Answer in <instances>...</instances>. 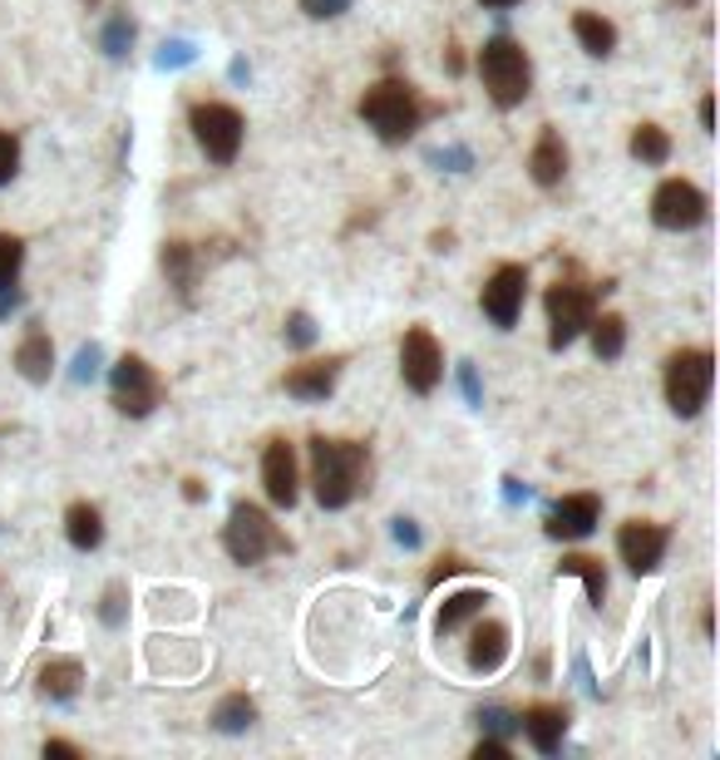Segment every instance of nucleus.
Here are the masks:
<instances>
[{"mask_svg":"<svg viewBox=\"0 0 720 760\" xmlns=\"http://www.w3.org/2000/svg\"><path fill=\"white\" fill-rule=\"evenodd\" d=\"M706 213H711V198L691 178H666L652 193V223L661 232H691L706 223Z\"/></svg>","mask_w":720,"mask_h":760,"instance_id":"1a4fd4ad","label":"nucleus"},{"mask_svg":"<svg viewBox=\"0 0 720 760\" xmlns=\"http://www.w3.org/2000/svg\"><path fill=\"white\" fill-rule=\"evenodd\" d=\"M479 80L489 89V99L499 109H518V104L533 94V65H528V50L508 35L484 40L479 50Z\"/></svg>","mask_w":720,"mask_h":760,"instance_id":"7ed1b4c3","label":"nucleus"},{"mask_svg":"<svg viewBox=\"0 0 720 760\" xmlns=\"http://www.w3.org/2000/svg\"><path fill=\"white\" fill-rule=\"evenodd\" d=\"M370 474V450L360 440H311V494L321 509H346L356 494L366 489Z\"/></svg>","mask_w":720,"mask_h":760,"instance_id":"f257e3e1","label":"nucleus"},{"mask_svg":"<svg viewBox=\"0 0 720 760\" xmlns=\"http://www.w3.org/2000/svg\"><path fill=\"white\" fill-rule=\"evenodd\" d=\"M84 6H99V0H84Z\"/></svg>","mask_w":720,"mask_h":760,"instance_id":"8fccbe9b","label":"nucleus"},{"mask_svg":"<svg viewBox=\"0 0 720 760\" xmlns=\"http://www.w3.org/2000/svg\"><path fill=\"white\" fill-rule=\"evenodd\" d=\"M282 336H287L292 351H311V346H316V321L306 312H292L287 326H282Z\"/></svg>","mask_w":720,"mask_h":760,"instance_id":"473e14b6","label":"nucleus"},{"mask_svg":"<svg viewBox=\"0 0 720 760\" xmlns=\"http://www.w3.org/2000/svg\"><path fill=\"white\" fill-rule=\"evenodd\" d=\"M523 716V736H528V746H533L538 756H558L563 751V736H568V706H558V701H538V706H528V711H518Z\"/></svg>","mask_w":720,"mask_h":760,"instance_id":"dca6fc26","label":"nucleus"},{"mask_svg":"<svg viewBox=\"0 0 720 760\" xmlns=\"http://www.w3.org/2000/svg\"><path fill=\"white\" fill-rule=\"evenodd\" d=\"M701 632H706V637H716V618H711V603L701 608Z\"/></svg>","mask_w":720,"mask_h":760,"instance_id":"49530a36","label":"nucleus"},{"mask_svg":"<svg viewBox=\"0 0 720 760\" xmlns=\"http://www.w3.org/2000/svg\"><path fill=\"white\" fill-rule=\"evenodd\" d=\"M40 696L45 701H74L80 696V686H84V667H80V657H50L45 667H40Z\"/></svg>","mask_w":720,"mask_h":760,"instance_id":"412c9836","label":"nucleus"},{"mask_svg":"<svg viewBox=\"0 0 720 760\" xmlns=\"http://www.w3.org/2000/svg\"><path fill=\"white\" fill-rule=\"evenodd\" d=\"M587 336H592V356H597V361H617V356L627 351V321H622L617 312L592 316Z\"/></svg>","mask_w":720,"mask_h":760,"instance_id":"393cba45","label":"nucleus"},{"mask_svg":"<svg viewBox=\"0 0 720 760\" xmlns=\"http://www.w3.org/2000/svg\"><path fill=\"white\" fill-rule=\"evenodd\" d=\"M356 114L366 119V129H375L380 144H405V139H415V134H420V124H425L430 104L420 99V89H415L410 80H395V75H390V80L370 84V89L360 94Z\"/></svg>","mask_w":720,"mask_h":760,"instance_id":"f03ea898","label":"nucleus"},{"mask_svg":"<svg viewBox=\"0 0 720 760\" xmlns=\"http://www.w3.org/2000/svg\"><path fill=\"white\" fill-rule=\"evenodd\" d=\"M40 751H45V760H80V756H84L74 741H45Z\"/></svg>","mask_w":720,"mask_h":760,"instance_id":"a19ab883","label":"nucleus"},{"mask_svg":"<svg viewBox=\"0 0 720 760\" xmlns=\"http://www.w3.org/2000/svg\"><path fill=\"white\" fill-rule=\"evenodd\" d=\"M528 178H533L538 188H558L568 178V144H563V134H558L553 124H543L533 154H528Z\"/></svg>","mask_w":720,"mask_h":760,"instance_id":"f3484780","label":"nucleus"},{"mask_svg":"<svg viewBox=\"0 0 720 760\" xmlns=\"http://www.w3.org/2000/svg\"><path fill=\"white\" fill-rule=\"evenodd\" d=\"M716 390V356L691 346V351H676L666 361V405L676 410L681 420H696L706 410Z\"/></svg>","mask_w":720,"mask_h":760,"instance_id":"39448f33","label":"nucleus"},{"mask_svg":"<svg viewBox=\"0 0 720 760\" xmlns=\"http://www.w3.org/2000/svg\"><path fill=\"white\" fill-rule=\"evenodd\" d=\"M513 751H508V741H499V736H479V746H474V760H508Z\"/></svg>","mask_w":720,"mask_h":760,"instance_id":"e433bc0d","label":"nucleus"},{"mask_svg":"<svg viewBox=\"0 0 720 760\" xmlns=\"http://www.w3.org/2000/svg\"><path fill=\"white\" fill-rule=\"evenodd\" d=\"M523 302H528V272L518 267V262H504V267H494V277L484 282V292H479L484 316H489L499 331H513L518 316H523Z\"/></svg>","mask_w":720,"mask_h":760,"instance_id":"9b49d317","label":"nucleus"},{"mask_svg":"<svg viewBox=\"0 0 720 760\" xmlns=\"http://www.w3.org/2000/svg\"><path fill=\"white\" fill-rule=\"evenodd\" d=\"M94 376H99V346H80V356H74V380H80V386H84V380H94Z\"/></svg>","mask_w":720,"mask_h":760,"instance_id":"f704fd0d","label":"nucleus"},{"mask_svg":"<svg viewBox=\"0 0 720 760\" xmlns=\"http://www.w3.org/2000/svg\"><path fill=\"white\" fill-rule=\"evenodd\" d=\"M504 484H508V499H513V504H518V499H528V489H523L518 479H504Z\"/></svg>","mask_w":720,"mask_h":760,"instance_id":"de8ad7c7","label":"nucleus"},{"mask_svg":"<svg viewBox=\"0 0 720 760\" xmlns=\"http://www.w3.org/2000/svg\"><path fill=\"white\" fill-rule=\"evenodd\" d=\"M252 721H257V701H252L247 692L222 696L218 711H213V731H222V736H242V731H252Z\"/></svg>","mask_w":720,"mask_h":760,"instance_id":"bb28decb","label":"nucleus"},{"mask_svg":"<svg viewBox=\"0 0 720 760\" xmlns=\"http://www.w3.org/2000/svg\"><path fill=\"white\" fill-rule=\"evenodd\" d=\"M459 386H464V395H469V405H484V390H479V376H474V366L464 361L459 366Z\"/></svg>","mask_w":720,"mask_h":760,"instance_id":"ea45409f","label":"nucleus"},{"mask_svg":"<svg viewBox=\"0 0 720 760\" xmlns=\"http://www.w3.org/2000/svg\"><path fill=\"white\" fill-rule=\"evenodd\" d=\"M15 173H20V144H15V134L0 129V188H6Z\"/></svg>","mask_w":720,"mask_h":760,"instance_id":"72a5a7b5","label":"nucleus"},{"mask_svg":"<svg viewBox=\"0 0 720 760\" xmlns=\"http://www.w3.org/2000/svg\"><path fill=\"white\" fill-rule=\"evenodd\" d=\"M573 35H578V45L587 50L592 60H607L612 50H617V25H612V20H602L597 10H578V15H573Z\"/></svg>","mask_w":720,"mask_h":760,"instance_id":"b1692460","label":"nucleus"},{"mask_svg":"<svg viewBox=\"0 0 720 760\" xmlns=\"http://www.w3.org/2000/svg\"><path fill=\"white\" fill-rule=\"evenodd\" d=\"M65 538L80 548V553H94V548L104 543V514L94 509L89 499H74L65 509Z\"/></svg>","mask_w":720,"mask_h":760,"instance_id":"5701e85b","label":"nucleus"},{"mask_svg":"<svg viewBox=\"0 0 720 760\" xmlns=\"http://www.w3.org/2000/svg\"><path fill=\"white\" fill-rule=\"evenodd\" d=\"M390 534H395V543H400V548H420V524H415V519H405V514H400V519L390 524Z\"/></svg>","mask_w":720,"mask_h":760,"instance_id":"4c0bfd02","label":"nucleus"},{"mask_svg":"<svg viewBox=\"0 0 720 760\" xmlns=\"http://www.w3.org/2000/svg\"><path fill=\"white\" fill-rule=\"evenodd\" d=\"M508 662V627L494 618H484L479 627L469 632V672H479V677H494Z\"/></svg>","mask_w":720,"mask_h":760,"instance_id":"6ab92c4d","label":"nucleus"},{"mask_svg":"<svg viewBox=\"0 0 720 760\" xmlns=\"http://www.w3.org/2000/svg\"><path fill=\"white\" fill-rule=\"evenodd\" d=\"M188 60H193V45H188V40H173V45H163V55H158V65H188Z\"/></svg>","mask_w":720,"mask_h":760,"instance_id":"58836bf2","label":"nucleus"},{"mask_svg":"<svg viewBox=\"0 0 720 760\" xmlns=\"http://www.w3.org/2000/svg\"><path fill=\"white\" fill-rule=\"evenodd\" d=\"M543 306H548V346L568 351V346L587 331L592 316H597V292L582 287V282H553Z\"/></svg>","mask_w":720,"mask_h":760,"instance_id":"6e6552de","label":"nucleus"},{"mask_svg":"<svg viewBox=\"0 0 720 760\" xmlns=\"http://www.w3.org/2000/svg\"><path fill=\"white\" fill-rule=\"evenodd\" d=\"M188 129H193L198 149L208 154V163H218V168L237 163L242 139H247V119H242V109H232V104H222V99L193 104V109H188Z\"/></svg>","mask_w":720,"mask_h":760,"instance_id":"423d86ee","label":"nucleus"},{"mask_svg":"<svg viewBox=\"0 0 720 760\" xmlns=\"http://www.w3.org/2000/svg\"><path fill=\"white\" fill-rule=\"evenodd\" d=\"M701 129H706V134H716V99H711V94L701 99Z\"/></svg>","mask_w":720,"mask_h":760,"instance_id":"c03bdc74","label":"nucleus"},{"mask_svg":"<svg viewBox=\"0 0 720 760\" xmlns=\"http://www.w3.org/2000/svg\"><path fill=\"white\" fill-rule=\"evenodd\" d=\"M474 721H479L484 736H499V741H513V736H523V716L508 711V706H484Z\"/></svg>","mask_w":720,"mask_h":760,"instance_id":"c756f323","label":"nucleus"},{"mask_svg":"<svg viewBox=\"0 0 720 760\" xmlns=\"http://www.w3.org/2000/svg\"><path fill=\"white\" fill-rule=\"evenodd\" d=\"M163 272H168V282H173V287H178V297H183L188 306H193L198 272H203V262H198V247H188L183 238L163 242Z\"/></svg>","mask_w":720,"mask_h":760,"instance_id":"4be33fe9","label":"nucleus"},{"mask_svg":"<svg viewBox=\"0 0 720 760\" xmlns=\"http://www.w3.org/2000/svg\"><path fill=\"white\" fill-rule=\"evenodd\" d=\"M484 608H489V593H484V588H459V593H449L440 603V612H434V632L449 637V632H459L464 622L484 618Z\"/></svg>","mask_w":720,"mask_h":760,"instance_id":"aec40b11","label":"nucleus"},{"mask_svg":"<svg viewBox=\"0 0 720 760\" xmlns=\"http://www.w3.org/2000/svg\"><path fill=\"white\" fill-rule=\"evenodd\" d=\"M558 573H573L582 578V588H587V603L602 608L607 603V568H602V558H587V553H563V563H558Z\"/></svg>","mask_w":720,"mask_h":760,"instance_id":"a878e982","label":"nucleus"},{"mask_svg":"<svg viewBox=\"0 0 720 760\" xmlns=\"http://www.w3.org/2000/svg\"><path fill=\"white\" fill-rule=\"evenodd\" d=\"M222 548H227V558L237 568H257L262 558H272V553H287L292 548V538L272 524V514L267 509H257V504H232V514H227V524H222Z\"/></svg>","mask_w":720,"mask_h":760,"instance_id":"20e7f679","label":"nucleus"},{"mask_svg":"<svg viewBox=\"0 0 720 760\" xmlns=\"http://www.w3.org/2000/svg\"><path fill=\"white\" fill-rule=\"evenodd\" d=\"M134 35H139V25H134L129 6H114L109 20H104V30H99V50H104L109 60H124V55L134 50Z\"/></svg>","mask_w":720,"mask_h":760,"instance_id":"cd10ccee","label":"nucleus"},{"mask_svg":"<svg viewBox=\"0 0 720 760\" xmlns=\"http://www.w3.org/2000/svg\"><path fill=\"white\" fill-rule=\"evenodd\" d=\"M301 10L311 20H336V15H346V10H351V0H301Z\"/></svg>","mask_w":720,"mask_h":760,"instance_id":"c9c22d12","label":"nucleus"},{"mask_svg":"<svg viewBox=\"0 0 720 760\" xmlns=\"http://www.w3.org/2000/svg\"><path fill=\"white\" fill-rule=\"evenodd\" d=\"M479 6H489V10H508V6H518V0H479Z\"/></svg>","mask_w":720,"mask_h":760,"instance_id":"09e8293b","label":"nucleus"},{"mask_svg":"<svg viewBox=\"0 0 720 760\" xmlns=\"http://www.w3.org/2000/svg\"><path fill=\"white\" fill-rule=\"evenodd\" d=\"M666 548H671V529L666 524H647V519H632L617 529V558L632 568L637 578H647L661 568Z\"/></svg>","mask_w":720,"mask_h":760,"instance_id":"f8f14e48","label":"nucleus"},{"mask_svg":"<svg viewBox=\"0 0 720 760\" xmlns=\"http://www.w3.org/2000/svg\"><path fill=\"white\" fill-rule=\"evenodd\" d=\"M400 376L415 395H434V386L444 380V346L434 341L430 326H410L400 341Z\"/></svg>","mask_w":720,"mask_h":760,"instance_id":"9d476101","label":"nucleus"},{"mask_svg":"<svg viewBox=\"0 0 720 760\" xmlns=\"http://www.w3.org/2000/svg\"><path fill=\"white\" fill-rule=\"evenodd\" d=\"M602 524V499L597 494H563V499L548 509V538H558V543H578V538H587L592 529Z\"/></svg>","mask_w":720,"mask_h":760,"instance_id":"ddd939ff","label":"nucleus"},{"mask_svg":"<svg viewBox=\"0 0 720 760\" xmlns=\"http://www.w3.org/2000/svg\"><path fill=\"white\" fill-rule=\"evenodd\" d=\"M346 371V356H326V361H306L296 366V371L282 376V390L296 400H306V405H321V400H331L336 380Z\"/></svg>","mask_w":720,"mask_h":760,"instance_id":"2eb2a0df","label":"nucleus"},{"mask_svg":"<svg viewBox=\"0 0 720 760\" xmlns=\"http://www.w3.org/2000/svg\"><path fill=\"white\" fill-rule=\"evenodd\" d=\"M15 371L30 380V386H45L50 376H55V341H50V331L40 321H30L25 341L15 346Z\"/></svg>","mask_w":720,"mask_h":760,"instance_id":"a211bd4d","label":"nucleus"},{"mask_svg":"<svg viewBox=\"0 0 720 760\" xmlns=\"http://www.w3.org/2000/svg\"><path fill=\"white\" fill-rule=\"evenodd\" d=\"M459 568H464V563H459V558H440V563H434V568H430V588H440V583H444V578H454V573H459Z\"/></svg>","mask_w":720,"mask_h":760,"instance_id":"79ce46f5","label":"nucleus"},{"mask_svg":"<svg viewBox=\"0 0 720 760\" xmlns=\"http://www.w3.org/2000/svg\"><path fill=\"white\" fill-rule=\"evenodd\" d=\"M99 622H104V627H124V622H129V583H119V578H114V583L104 588Z\"/></svg>","mask_w":720,"mask_h":760,"instance_id":"7c9ffc66","label":"nucleus"},{"mask_svg":"<svg viewBox=\"0 0 720 760\" xmlns=\"http://www.w3.org/2000/svg\"><path fill=\"white\" fill-rule=\"evenodd\" d=\"M627 149H632V158H637V163L661 168L666 158H671V139H666L661 124H637V129H632V139H627Z\"/></svg>","mask_w":720,"mask_h":760,"instance_id":"c85d7f7f","label":"nucleus"},{"mask_svg":"<svg viewBox=\"0 0 720 760\" xmlns=\"http://www.w3.org/2000/svg\"><path fill=\"white\" fill-rule=\"evenodd\" d=\"M163 395H168L163 376H158L153 366L144 361V356H119V361H114V371H109V400H114V410H119V415L148 420L158 405H163Z\"/></svg>","mask_w":720,"mask_h":760,"instance_id":"0eeeda50","label":"nucleus"},{"mask_svg":"<svg viewBox=\"0 0 720 760\" xmlns=\"http://www.w3.org/2000/svg\"><path fill=\"white\" fill-rule=\"evenodd\" d=\"M20 267H25V242L15 232H0V282H20Z\"/></svg>","mask_w":720,"mask_h":760,"instance_id":"2f4dec72","label":"nucleus"},{"mask_svg":"<svg viewBox=\"0 0 720 760\" xmlns=\"http://www.w3.org/2000/svg\"><path fill=\"white\" fill-rule=\"evenodd\" d=\"M20 306V287L15 282H0V316H10Z\"/></svg>","mask_w":720,"mask_h":760,"instance_id":"37998d69","label":"nucleus"},{"mask_svg":"<svg viewBox=\"0 0 720 760\" xmlns=\"http://www.w3.org/2000/svg\"><path fill=\"white\" fill-rule=\"evenodd\" d=\"M262 489H267V499L277 504V509H292V504L301 499L296 450L287 445V440H267V450H262Z\"/></svg>","mask_w":720,"mask_h":760,"instance_id":"4468645a","label":"nucleus"},{"mask_svg":"<svg viewBox=\"0 0 720 760\" xmlns=\"http://www.w3.org/2000/svg\"><path fill=\"white\" fill-rule=\"evenodd\" d=\"M203 494H208L203 479H183V499H188V504H203Z\"/></svg>","mask_w":720,"mask_h":760,"instance_id":"a18cd8bd","label":"nucleus"}]
</instances>
